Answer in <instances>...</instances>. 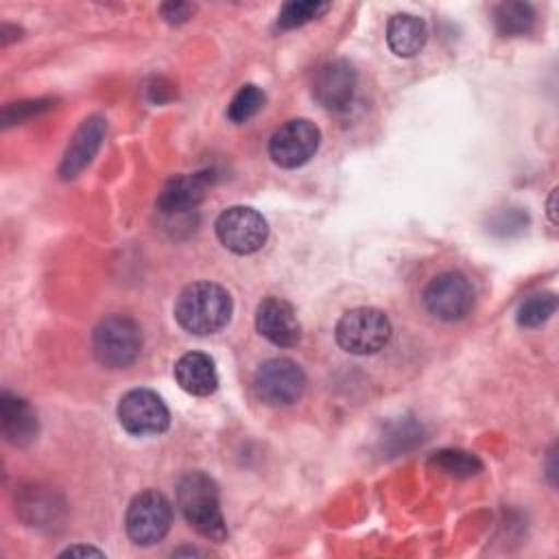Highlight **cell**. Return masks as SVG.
<instances>
[{"instance_id":"1","label":"cell","mask_w":559,"mask_h":559,"mask_svg":"<svg viewBox=\"0 0 559 559\" xmlns=\"http://www.w3.org/2000/svg\"><path fill=\"white\" fill-rule=\"evenodd\" d=\"M177 507L186 522L205 539L225 542L227 524L221 511L218 485L201 469L188 472L177 483Z\"/></svg>"},{"instance_id":"2","label":"cell","mask_w":559,"mask_h":559,"mask_svg":"<svg viewBox=\"0 0 559 559\" xmlns=\"http://www.w3.org/2000/svg\"><path fill=\"white\" fill-rule=\"evenodd\" d=\"M231 308V297L221 284L192 282L175 301V319L186 332L207 336L229 323Z\"/></svg>"},{"instance_id":"3","label":"cell","mask_w":559,"mask_h":559,"mask_svg":"<svg viewBox=\"0 0 559 559\" xmlns=\"http://www.w3.org/2000/svg\"><path fill=\"white\" fill-rule=\"evenodd\" d=\"M92 349L100 365L124 369L133 365L142 352V330L127 314H109L94 328Z\"/></svg>"},{"instance_id":"4","label":"cell","mask_w":559,"mask_h":559,"mask_svg":"<svg viewBox=\"0 0 559 559\" xmlns=\"http://www.w3.org/2000/svg\"><path fill=\"white\" fill-rule=\"evenodd\" d=\"M336 343L356 356H367L380 352L391 338L389 317L369 306L347 310L336 323Z\"/></svg>"},{"instance_id":"5","label":"cell","mask_w":559,"mask_h":559,"mask_svg":"<svg viewBox=\"0 0 559 559\" xmlns=\"http://www.w3.org/2000/svg\"><path fill=\"white\" fill-rule=\"evenodd\" d=\"M173 522L170 500L157 489L140 491L127 507L124 528L138 546H153L162 542Z\"/></svg>"},{"instance_id":"6","label":"cell","mask_w":559,"mask_h":559,"mask_svg":"<svg viewBox=\"0 0 559 559\" xmlns=\"http://www.w3.org/2000/svg\"><path fill=\"white\" fill-rule=\"evenodd\" d=\"M304 389L306 373L290 358H269L253 376V391L269 406H290L304 395Z\"/></svg>"},{"instance_id":"7","label":"cell","mask_w":559,"mask_h":559,"mask_svg":"<svg viewBox=\"0 0 559 559\" xmlns=\"http://www.w3.org/2000/svg\"><path fill=\"white\" fill-rule=\"evenodd\" d=\"M216 236L225 249L238 255H249L262 249L269 236L264 216L247 205H231L216 218Z\"/></svg>"},{"instance_id":"8","label":"cell","mask_w":559,"mask_h":559,"mask_svg":"<svg viewBox=\"0 0 559 559\" xmlns=\"http://www.w3.org/2000/svg\"><path fill=\"white\" fill-rule=\"evenodd\" d=\"M424 304L441 321H461L474 306V288L463 273L443 271L424 288Z\"/></svg>"},{"instance_id":"9","label":"cell","mask_w":559,"mask_h":559,"mask_svg":"<svg viewBox=\"0 0 559 559\" xmlns=\"http://www.w3.org/2000/svg\"><path fill=\"white\" fill-rule=\"evenodd\" d=\"M120 426L135 437L159 435L170 424V413L162 397L151 389H131L118 402Z\"/></svg>"},{"instance_id":"10","label":"cell","mask_w":559,"mask_h":559,"mask_svg":"<svg viewBox=\"0 0 559 559\" xmlns=\"http://www.w3.org/2000/svg\"><path fill=\"white\" fill-rule=\"evenodd\" d=\"M321 131L306 118L288 120L269 140V155L282 168L304 166L319 148Z\"/></svg>"},{"instance_id":"11","label":"cell","mask_w":559,"mask_h":559,"mask_svg":"<svg viewBox=\"0 0 559 559\" xmlns=\"http://www.w3.org/2000/svg\"><path fill=\"white\" fill-rule=\"evenodd\" d=\"M356 70L345 59H332L323 63L312 79V96L330 111H343L349 107L356 92Z\"/></svg>"},{"instance_id":"12","label":"cell","mask_w":559,"mask_h":559,"mask_svg":"<svg viewBox=\"0 0 559 559\" xmlns=\"http://www.w3.org/2000/svg\"><path fill=\"white\" fill-rule=\"evenodd\" d=\"M258 332L277 347H295L301 338V323L295 308L282 297H266L255 310Z\"/></svg>"},{"instance_id":"13","label":"cell","mask_w":559,"mask_h":559,"mask_svg":"<svg viewBox=\"0 0 559 559\" xmlns=\"http://www.w3.org/2000/svg\"><path fill=\"white\" fill-rule=\"evenodd\" d=\"M212 181H214L212 170L177 175L164 183L155 203L164 214L188 212L205 199L207 190L212 188Z\"/></svg>"},{"instance_id":"14","label":"cell","mask_w":559,"mask_h":559,"mask_svg":"<svg viewBox=\"0 0 559 559\" xmlns=\"http://www.w3.org/2000/svg\"><path fill=\"white\" fill-rule=\"evenodd\" d=\"M105 129H107V124L100 116H90L87 120L81 122V127L74 131L70 144L63 153V159L59 166L61 179H74L94 159V155L98 153L100 142L105 138Z\"/></svg>"},{"instance_id":"15","label":"cell","mask_w":559,"mask_h":559,"mask_svg":"<svg viewBox=\"0 0 559 559\" xmlns=\"http://www.w3.org/2000/svg\"><path fill=\"white\" fill-rule=\"evenodd\" d=\"M2 437L11 445H28L37 437V415L31 404L9 391L0 395Z\"/></svg>"},{"instance_id":"16","label":"cell","mask_w":559,"mask_h":559,"mask_svg":"<svg viewBox=\"0 0 559 559\" xmlns=\"http://www.w3.org/2000/svg\"><path fill=\"white\" fill-rule=\"evenodd\" d=\"M177 384L197 397L212 395L218 389V373L214 360L203 352H188L175 362Z\"/></svg>"},{"instance_id":"17","label":"cell","mask_w":559,"mask_h":559,"mask_svg":"<svg viewBox=\"0 0 559 559\" xmlns=\"http://www.w3.org/2000/svg\"><path fill=\"white\" fill-rule=\"evenodd\" d=\"M428 37L426 22L413 13H397L389 20L386 41L393 55L397 57H415Z\"/></svg>"},{"instance_id":"18","label":"cell","mask_w":559,"mask_h":559,"mask_svg":"<svg viewBox=\"0 0 559 559\" xmlns=\"http://www.w3.org/2000/svg\"><path fill=\"white\" fill-rule=\"evenodd\" d=\"M493 24L504 37L526 35L535 24V9L528 2H502L493 11Z\"/></svg>"},{"instance_id":"19","label":"cell","mask_w":559,"mask_h":559,"mask_svg":"<svg viewBox=\"0 0 559 559\" xmlns=\"http://www.w3.org/2000/svg\"><path fill=\"white\" fill-rule=\"evenodd\" d=\"M430 463L450 474V476H459V478H465V476H474L483 469V463L478 456L465 452V450H439L435 452V456L430 459Z\"/></svg>"},{"instance_id":"20","label":"cell","mask_w":559,"mask_h":559,"mask_svg":"<svg viewBox=\"0 0 559 559\" xmlns=\"http://www.w3.org/2000/svg\"><path fill=\"white\" fill-rule=\"evenodd\" d=\"M330 9V2H319V0H293L286 2L277 15V26L280 28H297L304 26L317 17H321Z\"/></svg>"},{"instance_id":"21","label":"cell","mask_w":559,"mask_h":559,"mask_svg":"<svg viewBox=\"0 0 559 559\" xmlns=\"http://www.w3.org/2000/svg\"><path fill=\"white\" fill-rule=\"evenodd\" d=\"M557 310L555 293H535L526 297L518 308V323L522 328H537L548 321Z\"/></svg>"},{"instance_id":"22","label":"cell","mask_w":559,"mask_h":559,"mask_svg":"<svg viewBox=\"0 0 559 559\" xmlns=\"http://www.w3.org/2000/svg\"><path fill=\"white\" fill-rule=\"evenodd\" d=\"M262 107H264V92L258 85L249 83V85H242L236 92V96L231 98V103L227 107V118L231 122L240 124V122H247L249 118H253Z\"/></svg>"},{"instance_id":"23","label":"cell","mask_w":559,"mask_h":559,"mask_svg":"<svg viewBox=\"0 0 559 559\" xmlns=\"http://www.w3.org/2000/svg\"><path fill=\"white\" fill-rule=\"evenodd\" d=\"M52 107V100L50 98H37V100H22V103H11L2 109V122L4 127L9 124H15V122H22L24 118L33 116V114H39V111H46Z\"/></svg>"},{"instance_id":"24","label":"cell","mask_w":559,"mask_h":559,"mask_svg":"<svg viewBox=\"0 0 559 559\" xmlns=\"http://www.w3.org/2000/svg\"><path fill=\"white\" fill-rule=\"evenodd\" d=\"M526 223H528V216H526L522 210L509 207V210H502V212H498V214L493 216L491 229H493L496 234H500V236H509L513 229H515V231L526 229Z\"/></svg>"},{"instance_id":"25","label":"cell","mask_w":559,"mask_h":559,"mask_svg":"<svg viewBox=\"0 0 559 559\" xmlns=\"http://www.w3.org/2000/svg\"><path fill=\"white\" fill-rule=\"evenodd\" d=\"M192 11H194V7L188 4V2H166V4L159 7L162 17H164L166 22H170V24H181V22H186V20L192 15Z\"/></svg>"},{"instance_id":"26","label":"cell","mask_w":559,"mask_h":559,"mask_svg":"<svg viewBox=\"0 0 559 559\" xmlns=\"http://www.w3.org/2000/svg\"><path fill=\"white\" fill-rule=\"evenodd\" d=\"M87 555H94V557H103L105 552L94 548V546H70L61 552V557H87Z\"/></svg>"},{"instance_id":"27","label":"cell","mask_w":559,"mask_h":559,"mask_svg":"<svg viewBox=\"0 0 559 559\" xmlns=\"http://www.w3.org/2000/svg\"><path fill=\"white\" fill-rule=\"evenodd\" d=\"M555 197H557V190H552V192H550V199H548V216H550L552 223L557 221V218H555Z\"/></svg>"},{"instance_id":"28","label":"cell","mask_w":559,"mask_h":559,"mask_svg":"<svg viewBox=\"0 0 559 559\" xmlns=\"http://www.w3.org/2000/svg\"><path fill=\"white\" fill-rule=\"evenodd\" d=\"M173 555H203V552H201V550H194V548H192V550L186 548V550H175Z\"/></svg>"}]
</instances>
